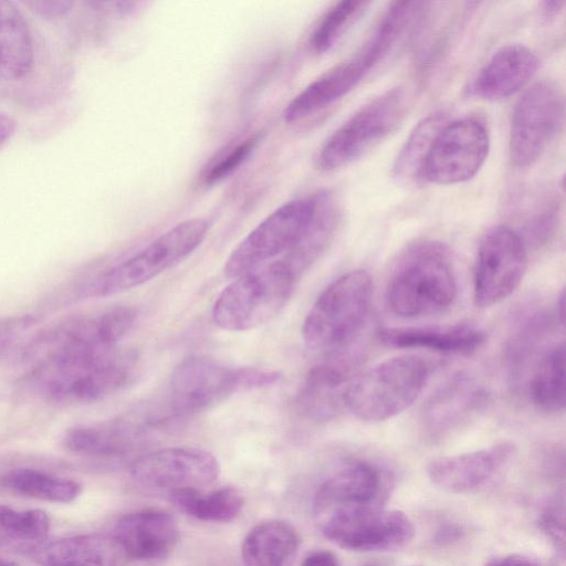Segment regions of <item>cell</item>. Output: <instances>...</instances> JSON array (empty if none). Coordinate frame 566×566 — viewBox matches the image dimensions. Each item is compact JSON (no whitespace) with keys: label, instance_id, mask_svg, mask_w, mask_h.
Returning <instances> with one entry per match:
<instances>
[{"label":"cell","instance_id":"obj_1","mask_svg":"<svg viewBox=\"0 0 566 566\" xmlns=\"http://www.w3.org/2000/svg\"><path fill=\"white\" fill-rule=\"evenodd\" d=\"M133 366V358L116 349L104 354L55 352L42 357L28 380L49 401L91 403L123 389Z\"/></svg>","mask_w":566,"mask_h":566},{"label":"cell","instance_id":"obj_2","mask_svg":"<svg viewBox=\"0 0 566 566\" xmlns=\"http://www.w3.org/2000/svg\"><path fill=\"white\" fill-rule=\"evenodd\" d=\"M457 297V280L444 245L426 241L412 247L398 264L386 293L398 316L415 318L448 310Z\"/></svg>","mask_w":566,"mask_h":566},{"label":"cell","instance_id":"obj_3","mask_svg":"<svg viewBox=\"0 0 566 566\" xmlns=\"http://www.w3.org/2000/svg\"><path fill=\"white\" fill-rule=\"evenodd\" d=\"M296 280L279 259L243 273L216 300L211 314L214 324L231 332L266 324L285 306Z\"/></svg>","mask_w":566,"mask_h":566},{"label":"cell","instance_id":"obj_4","mask_svg":"<svg viewBox=\"0 0 566 566\" xmlns=\"http://www.w3.org/2000/svg\"><path fill=\"white\" fill-rule=\"evenodd\" d=\"M428 377L427 363L417 356L388 358L355 377L346 408L365 421L390 419L413 403Z\"/></svg>","mask_w":566,"mask_h":566},{"label":"cell","instance_id":"obj_5","mask_svg":"<svg viewBox=\"0 0 566 566\" xmlns=\"http://www.w3.org/2000/svg\"><path fill=\"white\" fill-rule=\"evenodd\" d=\"M373 281L364 270H353L336 279L316 298L302 328L312 349L346 346L364 324L371 302Z\"/></svg>","mask_w":566,"mask_h":566},{"label":"cell","instance_id":"obj_6","mask_svg":"<svg viewBox=\"0 0 566 566\" xmlns=\"http://www.w3.org/2000/svg\"><path fill=\"white\" fill-rule=\"evenodd\" d=\"M328 191L289 201L261 221L231 252L224 264L229 277H238L283 256L316 218Z\"/></svg>","mask_w":566,"mask_h":566},{"label":"cell","instance_id":"obj_7","mask_svg":"<svg viewBox=\"0 0 566 566\" xmlns=\"http://www.w3.org/2000/svg\"><path fill=\"white\" fill-rule=\"evenodd\" d=\"M406 93L395 87L373 98L336 129L319 149L316 165L335 170L365 156L401 124Z\"/></svg>","mask_w":566,"mask_h":566},{"label":"cell","instance_id":"obj_8","mask_svg":"<svg viewBox=\"0 0 566 566\" xmlns=\"http://www.w3.org/2000/svg\"><path fill=\"white\" fill-rule=\"evenodd\" d=\"M207 233L205 219L191 218L177 223L135 255L103 273L94 282L93 293L114 295L150 281L190 255Z\"/></svg>","mask_w":566,"mask_h":566},{"label":"cell","instance_id":"obj_9","mask_svg":"<svg viewBox=\"0 0 566 566\" xmlns=\"http://www.w3.org/2000/svg\"><path fill=\"white\" fill-rule=\"evenodd\" d=\"M565 103L560 88L548 81L531 85L517 99L510 128L512 164L525 168L546 151L564 123Z\"/></svg>","mask_w":566,"mask_h":566},{"label":"cell","instance_id":"obj_10","mask_svg":"<svg viewBox=\"0 0 566 566\" xmlns=\"http://www.w3.org/2000/svg\"><path fill=\"white\" fill-rule=\"evenodd\" d=\"M392 485L390 474L368 461H354L326 479L313 500L317 526L385 506Z\"/></svg>","mask_w":566,"mask_h":566},{"label":"cell","instance_id":"obj_11","mask_svg":"<svg viewBox=\"0 0 566 566\" xmlns=\"http://www.w3.org/2000/svg\"><path fill=\"white\" fill-rule=\"evenodd\" d=\"M528 263L524 239L507 226L490 229L480 241L473 273L476 306L486 308L507 298L521 284Z\"/></svg>","mask_w":566,"mask_h":566},{"label":"cell","instance_id":"obj_12","mask_svg":"<svg viewBox=\"0 0 566 566\" xmlns=\"http://www.w3.org/2000/svg\"><path fill=\"white\" fill-rule=\"evenodd\" d=\"M395 45L396 42L388 31L375 27L354 55L323 73L286 105L283 114L285 120H298L340 99L355 88Z\"/></svg>","mask_w":566,"mask_h":566},{"label":"cell","instance_id":"obj_13","mask_svg":"<svg viewBox=\"0 0 566 566\" xmlns=\"http://www.w3.org/2000/svg\"><path fill=\"white\" fill-rule=\"evenodd\" d=\"M490 136L474 117L446 123L436 135L423 164V181L454 185L470 180L485 163Z\"/></svg>","mask_w":566,"mask_h":566},{"label":"cell","instance_id":"obj_14","mask_svg":"<svg viewBox=\"0 0 566 566\" xmlns=\"http://www.w3.org/2000/svg\"><path fill=\"white\" fill-rule=\"evenodd\" d=\"M133 481L146 489H201L220 474L218 460L210 452L192 447L156 450L135 459L129 467Z\"/></svg>","mask_w":566,"mask_h":566},{"label":"cell","instance_id":"obj_15","mask_svg":"<svg viewBox=\"0 0 566 566\" xmlns=\"http://www.w3.org/2000/svg\"><path fill=\"white\" fill-rule=\"evenodd\" d=\"M169 387L171 415L185 417L241 390L240 373L211 358L191 356L175 368Z\"/></svg>","mask_w":566,"mask_h":566},{"label":"cell","instance_id":"obj_16","mask_svg":"<svg viewBox=\"0 0 566 566\" xmlns=\"http://www.w3.org/2000/svg\"><path fill=\"white\" fill-rule=\"evenodd\" d=\"M514 454L515 446L503 441L475 451L432 459L427 465V475L443 491L471 493L488 484Z\"/></svg>","mask_w":566,"mask_h":566},{"label":"cell","instance_id":"obj_17","mask_svg":"<svg viewBox=\"0 0 566 566\" xmlns=\"http://www.w3.org/2000/svg\"><path fill=\"white\" fill-rule=\"evenodd\" d=\"M358 356L339 349L314 366L298 396L306 417L315 421L336 418L346 408V395L357 374Z\"/></svg>","mask_w":566,"mask_h":566},{"label":"cell","instance_id":"obj_18","mask_svg":"<svg viewBox=\"0 0 566 566\" xmlns=\"http://www.w3.org/2000/svg\"><path fill=\"white\" fill-rule=\"evenodd\" d=\"M489 394L468 375H457L423 406L421 421L431 438H442L476 418L485 408Z\"/></svg>","mask_w":566,"mask_h":566},{"label":"cell","instance_id":"obj_19","mask_svg":"<svg viewBox=\"0 0 566 566\" xmlns=\"http://www.w3.org/2000/svg\"><path fill=\"white\" fill-rule=\"evenodd\" d=\"M128 558L155 560L167 556L177 545L179 527L166 511L145 509L122 516L114 528Z\"/></svg>","mask_w":566,"mask_h":566},{"label":"cell","instance_id":"obj_20","mask_svg":"<svg viewBox=\"0 0 566 566\" xmlns=\"http://www.w3.org/2000/svg\"><path fill=\"white\" fill-rule=\"evenodd\" d=\"M538 67L537 55L520 43L499 49L470 84L472 95L486 101L507 98L521 91Z\"/></svg>","mask_w":566,"mask_h":566},{"label":"cell","instance_id":"obj_21","mask_svg":"<svg viewBox=\"0 0 566 566\" xmlns=\"http://www.w3.org/2000/svg\"><path fill=\"white\" fill-rule=\"evenodd\" d=\"M378 339L392 348H424L443 354L471 355L486 340L484 331L468 324L384 327Z\"/></svg>","mask_w":566,"mask_h":566},{"label":"cell","instance_id":"obj_22","mask_svg":"<svg viewBox=\"0 0 566 566\" xmlns=\"http://www.w3.org/2000/svg\"><path fill=\"white\" fill-rule=\"evenodd\" d=\"M415 536V526L403 512L382 509L358 518L333 541L353 551L381 552L407 546Z\"/></svg>","mask_w":566,"mask_h":566},{"label":"cell","instance_id":"obj_23","mask_svg":"<svg viewBox=\"0 0 566 566\" xmlns=\"http://www.w3.org/2000/svg\"><path fill=\"white\" fill-rule=\"evenodd\" d=\"M149 422L123 416L113 420L81 424L64 434V446L72 452L95 457H118L129 452L142 441Z\"/></svg>","mask_w":566,"mask_h":566},{"label":"cell","instance_id":"obj_24","mask_svg":"<svg viewBox=\"0 0 566 566\" xmlns=\"http://www.w3.org/2000/svg\"><path fill=\"white\" fill-rule=\"evenodd\" d=\"M43 566H124L128 557L113 535L84 534L40 545Z\"/></svg>","mask_w":566,"mask_h":566},{"label":"cell","instance_id":"obj_25","mask_svg":"<svg viewBox=\"0 0 566 566\" xmlns=\"http://www.w3.org/2000/svg\"><path fill=\"white\" fill-rule=\"evenodd\" d=\"M301 542L297 530L286 521L259 523L243 538V566H293Z\"/></svg>","mask_w":566,"mask_h":566},{"label":"cell","instance_id":"obj_26","mask_svg":"<svg viewBox=\"0 0 566 566\" xmlns=\"http://www.w3.org/2000/svg\"><path fill=\"white\" fill-rule=\"evenodd\" d=\"M33 41L21 11L11 1L0 0V80L18 81L33 65Z\"/></svg>","mask_w":566,"mask_h":566},{"label":"cell","instance_id":"obj_27","mask_svg":"<svg viewBox=\"0 0 566 566\" xmlns=\"http://www.w3.org/2000/svg\"><path fill=\"white\" fill-rule=\"evenodd\" d=\"M167 495L179 511L205 522H230L241 513L244 505L241 491L234 486H222L209 492L193 488L178 489L167 492Z\"/></svg>","mask_w":566,"mask_h":566},{"label":"cell","instance_id":"obj_28","mask_svg":"<svg viewBox=\"0 0 566 566\" xmlns=\"http://www.w3.org/2000/svg\"><path fill=\"white\" fill-rule=\"evenodd\" d=\"M447 123V114L438 111L423 117L408 136L392 167V175L402 185L418 186L423 181L422 169L430 146Z\"/></svg>","mask_w":566,"mask_h":566},{"label":"cell","instance_id":"obj_29","mask_svg":"<svg viewBox=\"0 0 566 566\" xmlns=\"http://www.w3.org/2000/svg\"><path fill=\"white\" fill-rule=\"evenodd\" d=\"M533 405L542 412L557 413L565 407V347L551 348L538 361L530 382Z\"/></svg>","mask_w":566,"mask_h":566},{"label":"cell","instance_id":"obj_30","mask_svg":"<svg viewBox=\"0 0 566 566\" xmlns=\"http://www.w3.org/2000/svg\"><path fill=\"white\" fill-rule=\"evenodd\" d=\"M2 482L18 494L55 503H70L81 493V485L73 480L27 468L8 472Z\"/></svg>","mask_w":566,"mask_h":566},{"label":"cell","instance_id":"obj_31","mask_svg":"<svg viewBox=\"0 0 566 566\" xmlns=\"http://www.w3.org/2000/svg\"><path fill=\"white\" fill-rule=\"evenodd\" d=\"M50 517L42 510L17 511L0 505V541L40 546L50 531Z\"/></svg>","mask_w":566,"mask_h":566},{"label":"cell","instance_id":"obj_32","mask_svg":"<svg viewBox=\"0 0 566 566\" xmlns=\"http://www.w3.org/2000/svg\"><path fill=\"white\" fill-rule=\"evenodd\" d=\"M367 4L368 2L354 0L334 4L312 33L310 41L312 49L316 53L328 51Z\"/></svg>","mask_w":566,"mask_h":566},{"label":"cell","instance_id":"obj_33","mask_svg":"<svg viewBox=\"0 0 566 566\" xmlns=\"http://www.w3.org/2000/svg\"><path fill=\"white\" fill-rule=\"evenodd\" d=\"M260 140L259 135H253L241 140L230 148L219 160L207 170L203 180L207 185H213L235 171L252 154Z\"/></svg>","mask_w":566,"mask_h":566},{"label":"cell","instance_id":"obj_34","mask_svg":"<svg viewBox=\"0 0 566 566\" xmlns=\"http://www.w3.org/2000/svg\"><path fill=\"white\" fill-rule=\"evenodd\" d=\"M564 493L551 496L538 515V525L551 542L562 552L565 548Z\"/></svg>","mask_w":566,"mask_h":566},{"label":"cell","instance_id":"obj_35","mask_svg":"<svg viewBox=\"0 0 566 566\" xmlns=\"http://www.w3.org/2000/svg\"><path fill=\"white\" fill-rule=\"evenodd\" d=\"M31 324L29 316L0 319V352L10 346Z\"/></svg>","mask_w":566,"mask_h":566},{"label":"cell","instance_id":"obj_36","mask_svg":"<svg viewBox=\"0 0 566 566\" xmlns=\"http://www.w3.org/2000/svg\"><path fill=\"white\" fill-rule=\"evenodd\" d=\"M30 10L44 18L54 19L65 15L72 7L70 1H27L23 2Z\"/></svg>","mask_w":566,"mask_h":566},{"label":"cell","instance_id":"obj_37","mask_svg":"<svg viewBox=\"0 0 566 566\" xmlns=\"http://www.w3.org/2000/svg\"><path fill=\"white\" fill-rule=\"evenodd\" d=\"M301 566H340L337 556L327 549H317L308 553Z\"/></svg>","mask_w":566,"mask_h":566},{"label":"cell","instance_id":"obj_38","mask_svg":"<svg viewBox=\"0 0 566 566\" xmlns=\"http://www.w3.org/2000/svg\"><path fill=\"white\" fill-rule=\"evenodd\" d=\"M485 566H541L537 562L530 557L509 554L491 558Z\"/></svg>","mask_w":566,"mask_h":566},{"label":"cell","instance_id":"obj_39","mask_svg":"<svg viewBox=\"0 0 566 566\" xmlns=\"http://www.w3.org/2000/svg\"><path fill=\"white\" fill-rule=\"evenodd\" d=\"M463 536V530L457 524H448L440 528L434 537V541L440 544H450L458 541Z\"/></svg>","mask_w":566,"mask_h":566},{"label":"cell","instance_id":"obj_40","mask_svg":"<svg viewBox=\"0 0 566 566\" xmlns=\"http://www.w3.org/2000/svg\"><path fill=\"white\" fill-rule=\"evenodd\" d=\"M15 130V122L8 114L0 112V144L8 140Z\"/></svg>","mask_w":566,"mask_h":566},{"label":"cell","instance_id":"obj_41","mask_svg":"<svg viewBox=\"0 0 566 566\" xmlns=\"http://www.w3.org/2000/svg\"><path fill=\"white\" fill-rule=\"evenodd\" d=\"M564 4V1H545L543 2V11L546 15H555L563 9Z\"/></svg>","mask_w":566,"mask_h":566},{"label":"cell","instance_id":"obj_42","mask_svg":"<svg viewBox=\"0 0 566 566\" xmlns=\"http://www.w3.org/2000/svg\"><path fill=\"white\" fill-rule=\"evenodd\" d=\"M565 293H564V290L562 291L560 293V297L559 300L557 301V314L559 316V321L562 324H564V316H565Z\"/></svg>","mask_w":566,"mask_h":566},{"label":"cell","instance_id":"obj_43","mask_svg":"<svg viewBox=\"0 0 566 566\" xmlns=\"http://www.w3.org/2000/svg\"><path fill=\"white\" fill-rule=\"evenodd\" d=\"M0 566H17V564H14V563H12L10 560L0 558Z\"/></svg>","mask_w":566,"mask_h":566},{"label":"cell","instance_id":"obj_44","mask_svg":"<svg viewBox=\"0 0 566 566\" xmlns=\"http://www.w3.org/2000/svg\"><path fill=\"white\" fill-rule=\"evenodd\" d=\"M411 566H418V565H411Z\"/></svg>","mask_w":566,"mask_h":566}]
</instances>
